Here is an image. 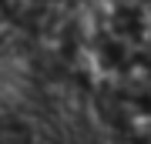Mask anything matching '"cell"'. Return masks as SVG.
Masks as SVG:
<instances>
[{
  "label": "cell",
  "mask_w": 151,
  "mask_h": 144,
  "mask_svg": "<svg viewBox=\"0 0 151 144\" xmlns=\"http://www.w3.org/2000/svg\"><path fill=\"white\" fill-rule=\"evenodd\" d=\"M104 117L131 144H151V91H114L104 97Z\"/></svg>",
  "instance_id": "cell-1"
}]
</instances>
